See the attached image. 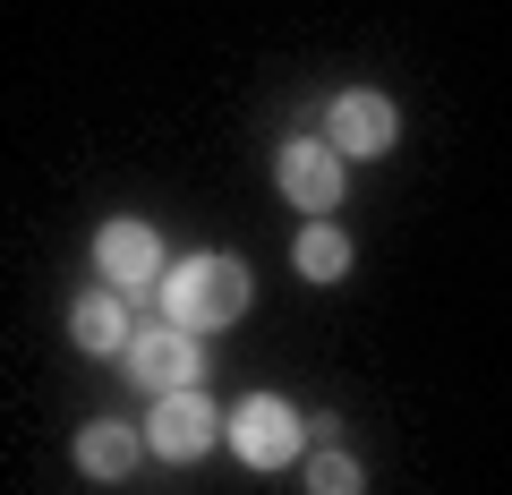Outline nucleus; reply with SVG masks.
<instances>
[{
    "label": "nucleus",
    "instance_id": "f257e3e1",
    "mask_svg": "<svg viewBox=\"0 0 512 495\" xmlns=\"http://www.w3.org/2000/svg\"><path fill=\"white\" fill-rule=\"evenodd\" d=\"M163 316L188 333H222L231 316H248V265L239 257H188L163 274Z\"/></svg>",
    "mask_w": 512,
    "mask_h": 495
},
{
    "label": "nucleus",
    "instance_id": "f03ea898",
    "mask_svg": "<svg viewBox=\"0 0 512 495\" xmlns=\"http://www.w3.org/2000/svg\"><path fill=\"white\" fill-rule=\"evenodd\" d=\"M299 444H308V419H299L282 393H248V402L231 410V453L248 461V470H282Z\"/></svg>",
    "mask_w": 512,
    "mask_h": 495
},
{
    "label": "nucleus",
    "instance_id": "7ed1b4c3",
    "mask_svg": "<svg viewBox=\"0 0 512 495\" xmlns=\"http://www.w3.org/2000/svg\"><path fill=\"white\" fill-rule=\"evenodd\" d=\"M274 180H282V197L291 205H308L316 222L333 214V205H342V154H333V137H291V146L274 154Z\"/></svg>",
    "mask_w": 512,
    "mask_h": 495
},
{
    "label": "nucleus",
    "instance_id": "20e7f679",
    "mask_svg": "<svg viewBox=\"0 0 512 495\" xmlns=\"http://www.w3.org/2000/svg\"><path fill=\"white\" fill-rule=\"evenodd\" d=\"M146 444H154V461H197V453H214V444H222V410L205 402L197 385L163 393L154 419H146Z\"/></svg>",
    "mask_w": 512,
    "mask_h": 495
},
{
    "label": "nucleus",
    "instance_id": "39448f33",
    "mask_svg": "<svg viewBox=\"0 0 512 495\" xmlns=\"http://www.w3.org/2000/svg\"><path fill=\"white\" fill-rule=\"evenodd\" d=\"M120 359H128L137 385H163V393H188L205 376V350H197V333H188V325H146Z\"/></svg>",
    "mask_w": 512,
    "mask_h": 495
},
{
    "label": "nucleus",
    "instance_id": "423d86ee",
    "mask_svg": "<svg viewBox=\"0 0 512 495\" xmlns=\"http://www.w3.org/2000/svg\"><path fill=\"white\" fill-rule=\"evenodd\" d=\"M393 103H384L376 86H350V94H333V111H325V137H333V154L342 163H367V154H384L393 146Z\"/></svg>",
    "mask_w": 512,
    "mask_h": 495
},
{
    "label": "nucleus",
    "instance_id": "0eeeda50",
    "mask_svg": "<svg viewBox=\"0 0 512 495\" xmlns=\"http://www.w3.org/2000/svg\"><path fill=\"white\" fill-rule=\"evenodd\" d=\"M94 265H103L111 291H154V274H163V239H154V222H103L94 231Z\"/></svg>",
    "mask_w": 512,
    "mask_h": 495
},
{
    "label": "nucleus",
    "instance_id": "6e6552de",
    "mask_svg": "<svg viewBox=\"0 0 512 495\" xmlns=\"http://www.w3.org/2000/svg\"><path fill=\"white\" fill-rule=\"evenodd\" d=\"M146 453H154L146 427H120V419H94L86 436H77V470H86V478H128Z\"/></svg>",
    "mask_w": 512,
    "mask_h": 495
},
{
    "label": "nucleus",
    "instance_id": "1a4fd4ad",
    "mask_svg": "<svg viewBox=\"0 0 512 495\" xmlns=\"http://www.w3.org/2000/svg\"><path fill=\"white\" fill-rule=\"evenodd\" d=\"M69 333H77V350H128V342H137V325H128V299H120V291H94V299H77Z\"/></svg>",
    "mask_w": 512,
    "mask_h": 495
},
{
    "label": "nucleus",
    "instance_id": "9d476101",
    "mask_svg": "<svg viewBox=\"0 0 512 495\" xmlns=\"http://www.w3.org/2000/svg\"><path fill=\"white\" fill-rule=\"evenodd\" d=\"M299 274H308V282H342V274H350V239L333 231V222L299 231Z\"/></svg>",
    "mask_w": 512,
    "mask_h": 495
},
{
    "label": "nucleus",
    "instance_id": "9b49d317",
    "mask_svg": "<svg viewBox=\"0 0 512 495\" xmlns=\"http://www.w3.org/2000/svg\"><path fill=\"white\" fill-rule=\"evenodd\" d=\"M308 495H367V470L350 453H316L308 461Z\"/></svg>",
    "mask_w": 512,
    "mask_h": 495
}]
</instances>
